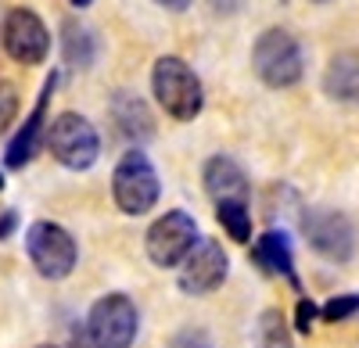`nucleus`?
Here are the masks:
<instances>
[{
    "label": "nucleus",
    "instance_id": "nucleus-7",
    "mask_svg": "<svg viewBox=\"0 0 359 348\" xmlns=\"http://www.w3.org/2000/svg\"><path fill=\"white\" fill-rule=\"evenodd\" d=\"M198 241L201 237H198L194 216L172 209V212H165V216H158L151 223V230H147V237H144V248H147V258H151L155 266L172 270V266H180L191 255V248Z\"/></svg>",
    "mask_w": 359,
    "mask_h": 348
},
{
    "label": "nucleus",
    "instance_id": "nucleus-29",
    "mask_svg": "<svg viewBox=\"0 0 359 348\" xmlns=\"http://www.w3.org/2000/svg\"><path fill=\"white\" fill-rule=\"evenodd\" d=\"M0 187H4V176H0Z\"/></svg>",
    "mask_w": 359,
    "mask_h": 348
},
{
    "label": "nucleus",
    "instance_id": "nucleus-10",
    "mask_svg": "<svg viewBox=\"0 0 359 348\" xmlns=\"http://www.w3.org/2000/svg\"><path fill=\"white\" fill-rule=\"evenodd\" d=\"M226 273H230V258H226L223 244L212 241V237H201L191 248V255L180 263V291L194 295V298L198 295H212L216 287L226 280Z\"/></svg>",
    "mask_w": 359,
    "mask_h": 348
},
{
    "label": "nucleus",
    "instance_id": "nucleus-11",
    "mask_svg": "<svg viewBox=\"0 0 359 348\" xmlns=\"http://www.w3.org/2000/svg\"><path fill=\"white\" fill-rule=\"evenodd\" d=\"M54 72H50V79L43 83V94H40V101H36V108L29 111V119L22 123V130L15 133V140L8 144V155H4V162H8V169H22L29 158L36 155V148H40V137L47 133V123H43V115H47V101H50V94H54Z\"/></svg>",
    "mask_w": 359,
    "mask_h": 348
},
{
    "label": "nucleus",
    "instance_id": "nucleus-24",
    "mask_svg": "<svg viewBox=\"0 0 359 348\" xmlns=\"http://www.w3.org/2000/svg\"><path fill=\"white\" fill-rule=\"evenodd\" d=\"M155 4H158V8H165V11H187V8L194 4V0H155Z\"/></svg>",
    "mask_w": 359,
    "mask_h": 348
},
{
    "label": "nucleus",
    "instance_id": "nucleus-22",
    "mask_svg": "<svg viewBox=\"0 0 359 348\" xmlns=\"http://www.w3.org/2000/svg\"><path fill=\"white\" fill-rule=\"evenodd\" d=\"M316 305L309 302V298H302V302H298V312H294V327L298 330H302V334H309V327H313V320H316Z\"/></svg>",
    "mask_w": 359,
    "mask_h": 348
},
{
    "label": "nucleus",
    "instance_id": "nucleus-2",
    "mask_svg": "<svg viewBox=\"0 0 359 348\" xmlns=\"http://www.w3.org/2000/svg\"><path fill=\"white\" fill-rule=\"evenodd\" d=\"M158 194H162L158 172H155L151 158H147L140 148H133V151H126L123 158H118V165L111 172V197L126 216L151 212L158 205Z\"/></svg>",
    "mask_w": 359,
    "mask_h": 348
},
{
    "label": "nucleus",
    "instance_id": "nucleus-28",
    "mask_svg": "<svg viewBox=\"0 0 359 348\" xmlns=\"http://www.w3.org/2000/svg\"><path fill=\"white\" fill-rule=\"evenodd\" d=\"M40 348H54V344H40Z\"/></svg>",
    "mask_w": 359,
    "mask_h": 348
},
{
    "label": "nucleus",
    "instance_id": "nucleus-26",
    "mask_svg": "<svg viewBox=\"0 0 359 348\" xmlns=\"http://www.w3.org/2000/svg\"><path fill=\"white\" fill-rule=\"evenodd\" d=\"M72 4H76V8H90V4H94V0H72Z\"/></svg>",
    "mask_w": 359,
    "mask_h": 348
},
{
    "label": "nucleus",
    "instance_id": "nucleus-16",
    "mask_svg": "<svg viewBox=\"0 0 359 348\" xmlns=\"http://www.w3.org/2000/svg\"><path fill=\"white\" fill-rule=\"evenodd\" d=\"M216 219L223 223V230H226L237 244H248V241H252L248 201H219V205H216Z\"/></svg>",
    "mask_w": 359,
    "mask_h": 348
},
{
    "label": "nucleus",
    "instance_id": "nucleus-5",
    "mask_svg": "<svg viewBox=\"0 0 359 348\" xmlns=\"http://www.w3.org/2000/svg\"><path fill=\"white\" fill-rule=\"evenodd\" d=\"M25 251H29V263L36 266V273L47 280H65L79 263L76 237L62 223H50V219H40L25 230Z\"/></svg>",
    "mask_w": 359,
    "mask_h": 348
},
{
    "label": "nucleus",
    "instance_id": "nucleus-27",
    "mask_svg": "<svg viewBox=\"0 0 359 348\" xmlns=\"http://www.w3.org/2000/svg\"><path fill=\"white\" fill-rule=\"evenodd\" d=\"M313 4H327V0H313Z\"/></svg>",
    "mask_w": 359,
    "mask_h": 348
},
{
    "label": "nucleus",
    "instance_id": "nucleus-8",
    "mask_svg": "<svg viewBox=\"0 0 359 348\" xmlns=\"http://www.w3.org/2000/svg\"><path fill=\"white\" fill-rule=\"evenodd\" d=\"M0 47L22 65H43L50 54V33L33 8H15L0 22Z\"/></svg>",
    "mask_w": 359,
    "mask_h": 348
},
{
    "label": "nucleus",
    "instance_id": "nucleus-19",
    "mask_svg": "<svg viewBox=\"0 0 359 348\" xmlns=\"http://www.w3.org/2000/svg\"><path fill=\"white\" fill-rule=\"evenodd\" d=\"M320 312H323L327 323H341V320H348L352 312H359V295H338V298L327 302Z\"/></svg>",
    "mask_w": 359,
    "mask_h": 348
},
{
    "label": "nucleus",
    "instance_id": "nucleus-21",
    "mask_svg": "<svg viewBox=\"0 0 359 348\" xmlns=\"http://www.w3.org/2000/svg\"><path fill=\"white\" fill-rule=\"evenodd\" d=\"M169 348H212V341H208L201 330H184V334H176L169 341Z\"/></svg>",
    "mask_w": 359,
    "mask_h": 348
},
{
    "label": "nucleus",
    "instance_id": "nucleus-13",
    "mask_svg": "<svg viewBox=\"0 0 359 348\" xmlns=\"http://www.w3.org/2000/svg\"><path fill=\"white\" fill-rule=\"evenodd\" d=\"M323 94L338 104H355L359 101V54L341 50L334 54L323 69Z\"/></svg>",
    "mask_w": 359,
    "mask_h": 348
},
{
    "label": "nucleus",
    "instance_id": "nucleus-9",
    "mask_svg": "<svg viewBox=\"0 0 359 348\" xmlns=\"http://www.w3.org/2000/svg\"><path fill=\"white\" fill-rule=\"evenodd\" d=\"M302 234L316 255H323L327 263H348L355 251V230L345 212L334 209H309L302 216Z\"/></svg>",
    "mask_w": 359,
    "mask_h": 348
},
{
    "label": "nucleus",
    "instance_id": "nucleus-14",
    "mask_svg": "<svg viewBox=\"0 0 359 348\" xmlns=\"http://www.w3.org/2000/svg\"><path fill=\"white\" fill-rule=\"evenodd\" d=\"M252 258L266 270V273H277V277H287L294 280V263H291V244L284 234H277V230H269V234H262L255 241V251Z\"/></svg>",
    "mask_w": 359,
    "mask_h": 348
},
{
    "label": "nucleus",
    "instance_id": "nucleus-4",
    "mask_svg": "<svg viewBox=\"0 0 359 348\" xmlns=\"http://www.w3.org/2000/svg\"><path fill=\"white\" fill-rule=\"evenodd\" d=\"M47 151L62 162L65 169H90L101 155V137L94 130V123L83 119L79 111H62L47 123Z\"/></svg>",
    "mask_w": 359,
    "mask_h": 348
},
{
    "label": "nucleus",
    "instance_id": "nucleus-20",
    "mask_svg": "<svg viewBox=\"0 0 359 348\" xmlns=\"http://www.w3.org/2000/svg\"><path fill=\"white\" fill-rule=\"evenodd\" d=\"M15 115H18V90L8 79H0V133L15 123Z\"/></svg>",
    "mask_w": 359,
    "mask_h": 348
},
{
    "label": "nucleus",
    "instance_id": "nucleus-17",
    "mask_svg": "<svg viewBox=\"0 0 359 348\" xmlns=\"http://www.w3.org/2000/svg\"><path fill=\"white\" fill-rule=\"evenodd\" d=\"M65 62L79 69H90L94 62V36L79 22H65Z\"/></svg>",
    "mask_w": 359,
    "mask_h": 348
},
{
    "label": "nucleus",
    "instance_id": "nucleus-18",
    "mask_svg": "<svg viewBox=\"0 0 359 348\" xmlns=\"http://www.w3.org/2000/svg\"><path fill=\"white\" fill-rule=\"evenodd\" d=\"M259 348H291L287 327H284L277 309H266L262 312V320H259Z\"/></svg>",
    "mask_w": 359,
    "mask_h": 348
},
{
    "label": "nucleus",
    "instance_id": "nucleus-3",
    "mask_svg": "<svg viewBox=\"0 0 359 348\" xmlns=\"http://www.w3.org/2000/svg\"><path fill=\"white\" fill-rule=\"evenodd\" d=\"M252 69L255 76L273 86V90H287V86H294L298 79H302L306 72V62H302V47H298V40L287 33V29H266V33L255 40L252 47Z\"/></svg>",
    "mask_w": 359,
    "mask_h": 348
},
{
    "label": "nucleus",
    "instance_id": "nucleus-25",
    "mask_svg": "<svg viewBox=\"0 0 359 348\" xmlns=\"http://www.w3.org/2000/svg\"><path fill=\"white\" fill-rule=\"evenodd\" d=\"M11 230H15V212H4V216H0V241H4Z\"/></svg>",
    "mask_w": 359,
    "mask_h": 348
},
{
    "label": "nucleus",
    "instance_id": "nucleus-23",
    "mask_svg": "<svg viewBox=\"0 0 359 348\" xmlns=\"http://www.w3.org/2000/svg\"><path fill=\"white\" fill-rule=\"evenodd\" d=\"M208 8H212L216 15H233L237 8H241V0H208Z\"/></svg>",
    "mask_w": 359,
    "mask_h": 348
},
{
    "label": "nucleus",
    "instance_id": "nucleus-1",
    "mask_svg": "<svg viewBox=\"0 0 359 348\" xmlns=\"http://www.w3.org/2000/svg\"><path fill=\"white\" fill-rule=\"evenodd\" d=\"M151 90L162 111L176 123H194L205 108V90L198 72L176 54H162L151 69Z\"/></svg>",
    "mask_w": 359,
    "mask_h": 348
},
{
    "label": "nucleus",
    "instance_id": "nucleus-15",
    "mask_svg": "<svg viewBox=\"0 0 359 348\" xmlns=\"http://www.w3.org/2000/svg\"><path fill=\"white\" fill-rule=\"evenodd\" d=\"M111 115H115L118 130H123L126 137H133V140L151 137V130H155L151 126V115H147V108H144V101L133 97V94H126V90H118L111 97Z\"/></svg>",
    "mask_w": 359,
    "mask_h": 348
},
{
    "label": "nucleus",
    "instance_id": "nucleus-12",
    "mask_svg": "<svg viewBox=\"0 0 359 348\" xmlns=\"http://www.w3.org/2000/svg\"><path fill=\"white\" fill-rule=\"evenodd\" d=\"M201 180H205V190L216 197V205L219 201H248V176L230 155L208 158L201 169Z\"/></svg>",
    "mask_w": 359,
    "mask_h": 348
},
{
    "label": "nucleus",
    "instance_id": "nucleus-6",
    "mask_svg": "<svg viewBox=\"0 0 359 348\" xmlns=\"http://www.w3.org/2000/svg\"><path fill=\"white\" fill-rule=\"evenodd\" d=\"M140 330V312L126 295H104L86 316V337L94 348H130Z\"/></svg>",
    "mask_w": 359,
    "mask_h": 348
}]
</instances>
